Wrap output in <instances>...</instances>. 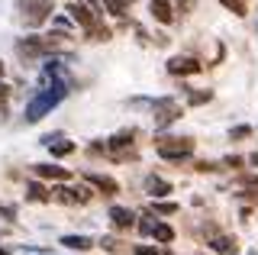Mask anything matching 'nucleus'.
I'll return each mask as SVG.
<instances>
[{"label": "nucleus", "instance_id": "f257e3e1", "mask_svg": "<svg viewBox=\"0 0 258 255\" xmlns=\"http://www.w3.org/2000/svg\"><path fill=\"white\" fill-rule=\"evenodd\" d=\"M64 94H68V81H52L48 87H42V91L36 94V97L29 100V107H26V123H39L52 107H58V103L64 100Z\"/></svg>", "mask_w": 258, "mask_h": 255}, {"label": "nucleus", "instance_id": "f03ea898", "mask_svg": "<svg viewBox=\"0 0 258 255\" xmlns=\"http://www.w3.org/2000/svg\"><path fill=\"white\" fill-rule=\"evenodd\" d=\"M155 152H158V158H165V162H184V158L194 155V139H190V136H181V139H174V136L158 139V142H155Z\"/></svg>", "mask_w": 258, "mask_h": 255}, {"label": "nucleus", "instance_id": "7ed1b4c3", "mask_svg": "<svg viewBox=\"0 0 258 255\" xmlns=\"http://www.w3.org/2000/svg\"><path fill=\"white\" fill-rule=\"evenodd\" d=\"M52 10H55L52 0H20V17L26 26H42L52 17Z\"/></svg>", "mask_w": 258, "mask_h": 255}, {"label": "nucleus", "instance_id": "20e7f679", "mask_svg": "<svg viewBox=\"0 0 258 255\" xmlns=\"http://www.w3.org/2000/svg\"><path fill=\"white\" fill-rule=\"evenodd\" d=\"M94 0H75V4L68 7V13H71V20L78 23V26H84V29H94L97 23H100V10H94Z\"/></svg>", "mask_w": 258, "mask_h": 255}, {"label": "nucleus", "instance_id": "39448f33", "mask_svg": "<svg viewBox=\"0 0 258 255\" xmlns=\"http://www.w3.org/2000/svg\"><path fill=\"white\" fill-rule=\"evenodd\" d=\"M84 181H87V184H94L97 190H100V194L103 197H113V194H119V184H116V181H113V178H107V174H84Z\"/></svg>", "mask_w": 258, "mask_h": 255}, {"label": "nucleus", "instance_id": "423d86ee", "mask_svg": "<svg viewBox=\"0 0 258 255\" xmlns=\"http://www.w3.org/2000/svg\"><path fill=\"white\" fill-rule=\"evenodd\" d=\"M200 68H204V65H200L197 58H187V55H184V58L177 55V58L168 61V71H171V75H197Z\"/></svg>", "mask_w": 258, "mask_h": 255}, {"label": "nucleus", "instance_id": "0eeeda50", "mask_svg": "<svg viewBox=\"0 0 258 255\" xmlns=\"http://www.w3.org/2000/svg\"><path fill=\"white\" fill-rule=\"evenodd\" d=\"M149 10L158 23H174V10H171V0H149Z\"/></svg>", "mask_w": 258, "mask_h": 255}, {"label": "nucleus", "instance_id": "6e6552de", "mask_svg": "<svg viewBox=\"0 0 258 255\" xmlns=\"http://www.w3.org/2000/svg\"><path fill=\"white\" fill-rule=\"evenodd\" d=\"M110 220H113V226H116V229H133L136 226V213L126 210V207H113Z\"/></svg>", "mask_w": 258, "mask_h": 255}, {"label": "nucleus", "instance_id": "1a4fd4ad", "mask_svg": "<svg viewBox=\"0 0 258 255\" xmlns=\"http://www.w3.org/2000/svg\"><path fill=\"white\" fill-rule=\"evenodd\" d=\"M145 194H149V197H168V194H171V184H168L165 178L149 174V178H145Z\"/></svg>", "mask_w": 258, "mask_h": 255}, {"label": "nucleus", "instance_id": "9d476101", "mask_svg": "<svg viewBox=\"0 0 258 255\" xmlns=\"http://www.w3.org/2000/svg\"><path fill=\"white\" fill-rule=\"evenodd\" d=\"M36 174L39 178H48V181H68L71 178V174L64 168H58V165H36Z\"/></svg>", "mask_w": 258, "mask_h": 255}, {"label": "nucleus", "instance_id": "9b49d317", "mask_svg": "<svg viewBox=\"0 0 258 255\" xmlns=\"http://www.w3.org/2000/svg\"><path fill=\"white\" fill-rule=\"evenodd\" d=\"M210 249L220 252V255H236L239 245H236V239H229V236H216L213 242H210Z\"/></svg>", "mask_w": 258, "mask_h": 255}, {"label": "nucleus", "instance_id": "f8f14e48", "mask_svg": "<svg viewBox=\"0 0 258 255\" xmlns=\"http://www.w3.org/2000/svg\"><path fill=\"white\" fill-rule=\"evenodd\" d=\"M45 142V146H48V152H52V155H71V152H75V142H68V139H61V142H55L52 136H48V139H42Z\"/></svg>", "mask_w": 258, "mask_h": 255}, {"label": "nucleus", "instance_id": "ddd939ff", "mask_svg": "<svg viewBox=\"0 0 258 255\" xmlns=\"http://www.w3.org/2000/svg\"><path fill=\"white\" fill-rule=\"evenodd\" d=\"M26 201H52V190H45L39 181H29L26 184Z\"/></svg>", "mask_w": 258, "mask_h": 255}, {"label": "nucleus", "instance_id": "4468645a", "mask_svg": "<svg viewBox=\"0 0 258 255\" xmlns=\"http://www.w3.org/2000/svg\"><path fill=\"white\" fill-rule=\"evenodd\" d=\"M61 245H68V249H78V252H87L94 245V239L87 236H61Z\"/></svg>", "mask_w": 258, "mask_h": 255}, {"label": "nucleus", "instance_id": "2eb2a0df", "mask_svg": "<svg viewBox=\"0 0 258 255\" xmlns=\"http://www.w3.org/2000/svg\"><path fill=\"white\" fill-rule=\"evenodd\" d=\"M152 236H155L161 245H168V242L174 239V229L168 226V223H155V226H152Z\"/></svg>", "mask_w": 258, "mask_h": 255}, {"label": "nucleus", "instance_id": "dca6fc26", "mask_svg": "<svg viewBox=\"0 0 258 255\" xmlns=\"http://www.w3.org/2000/svg\"><path fill=\"white\" fill-rule=\"evenodd\" d=\"M133 136H136V130H123V133H116L107 146L110 149H126V146H133Z\"/></svg>", "mask_w": 258, "mask_h": 255}, {"label": "nucleus", "instance_id": "f3484780", "mask_svg": "<svg viewBox=\"0 0 258 255\" xmlns=\"http://www.w3.org/2000/svg\"><path fill=\"white\" fill-rule=\"evenodd\" d=\"M103 4H107V10L113 13V17H123L129 7H133V0H103Z\"/></svg>", "mask_w": 258, "mask_h": 255}, {"label": "nucleus", "instance_id": "a211bd4d", "mask_svg": "<svg viewBox=\"0 0 258 255\" xmlns=\"http://www.w3.org/2000/svg\"><path fill=\"white\" fill-rule=\"evenodd\" d=\"M220 4L226 7V10H232L236 17H245V13H248V4H245V0H220Z\"/></svg>", "mask_w": 258, "mask_h": 255}, {"label": "nucleus", "instance_id": "6ab92c4d", "mask_svg": "<svg viewBox=\"0 0 258 255\" xmlns=\"http://www.w3.org/2000/svg\"><path fill=\"white\" fill-rule=\"evenodd\" d=\"M187 100H190V103H207V100H210V91H190Z\"/></svg>", "mask_w": 258, "mask_h": 255}, {"label": "nucleus", "instance_id": "aec40b11", "mask_svg": "<svg viewBox=\"0 0 258 255\" xmlns=\"http://www.w3.org/2000/svg\"><path fill=\"white\" fill-rule=\"evenodd\" d=\"M174 4H177V10H181V17H187L194 7H197V0H174Z\"/></svg>", "mask_w": 258, "mask_h": 255}, {"label": "nucleus", "instance_id": "412c9836", "mask_svg": "<svg viewBox=\"0 0 258 255\" xmlns=\"http://www.w3.org/2000/svg\"><path fill=\"white\" fill-rule=\"evenodd\" d=\"M248 133H252V126H236V130H232V139H245Z\"/></svg>", "mask_w": 258, "mask_h": 255}, {"label": "nucleus", "instance_id": "4be33fe9", "mask_svg": "<svg viewBox=\"0 0 258 255\" xmlns=\"http://www.w3.org/2000/svg\"><path fill=\"white\" fill-rule=\"evenodd\" d=\"M155 210H158V213H174L177 204H155Z\"/></svg>", "mask_w": 258, "mask_h": 255}, {"label": "nucleus", "instance_id": "5701e85b", "mask_svg": "<svg viewBox=\"0 0 258 255\" xmlns=\"http://www.w3.org/2000/svg\"><path fill=\"white\" fill-rule=\"evenodd\" d=\"M7 94H10V87H7L4 81H0V100H4V97H7Z\"/></svg>", "mask_w": 258, "mask_h": 255}, {"label": "nucleus", "instance_id": "b1692460", "mask_svg": "<svg viewBox=\"0 0 258 255\" xmlns=\"http://www.w3.org/2000/svg\"><path fill=\"white\" fill-rule=\"evenodd\" d=\"M0 75H4V61H0Z\"/></svg>", "mask_w": 258, "mask_h": 255}, {"label": "nucleus", "instance_id": "393cba45", "mask_svg": "<svg viewBox=\"0 0 258 255\" xmlns=\"http://www.w3.org/2000/svg\"><path fill=\"white\" fill-rule=\"evenodd\" d=\"M0 255H10V252H4V249H0Z\"/></svg>", "mask_w": 258, "mask_h": 255}]
</instances>
